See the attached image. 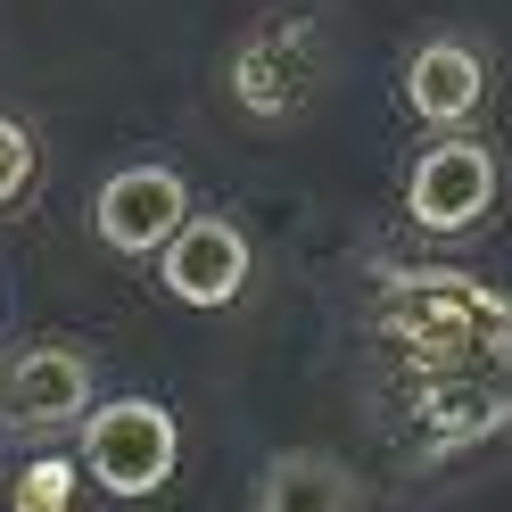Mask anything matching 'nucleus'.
Masks as SVG:
<instances>
[{"instance_id":"nucleus-1","label":"nucleus","mask_w":512,"mask_h":512,"mask_svg":"<svg viewBox=\"0 0 512 512\" xmlns=\"http://www.w3.org/2000/svg\"><path fill=\"white\" fill-rule=\"evenodd\" d=\"M380 331L397 347H413V356H430V364H455V356L512 347V306L488 281H463V273H389Z\"/></svg>"},{"instance_id":"nucleus-2","label":"nucleus","mask_w":512,"mask_h":512,"mask_svg":"<svg viewBox=\"0 0 512 512\" xmlns=\"http://www.w3.org/2000/svg\"><path fill=\"white\" fill-rule=\"evenodd\" d=\"M174 455H182L174 413L149 405V397H116V405L83 413V471L100 479L108 496H157L166 471H174Z\"/></svg>"},{"instance_id":"nucleus-3","label":"nucleus","mask_w":512,"mask_h":512,"mask_svg":"<svg viewBox=\"0 0 512 512\" xmlns=\"http://www.w3.org/2000/svg\"><path fill=\"white\" fill-rule=\"evenodd\" d=\"M413 413H422L430 446H479L512 422V347H488V356H455L446 372H430L413 389Z\"/></svg>"},{"instance_id":"nucleus-4","label":"nucleus","mask_w":512,"mask_h":512,"mask_svg":"<svg viewBox=\"0 0 512 512\" xmlns=\"http://www.w3.org/2000/svg\"><path fill=\"white\" fill-rule=\"evenodd\" d=\"M182 223H190V190H182L174 166H124V174L100 182V199H91V232L116 256H157Z\"/></svg>"},{"instance_id":"nucleus-5","label":"nucleus","mask_w":512,"mask_h":512,"mask_svg":"<svg viewBox=\"0 0 512 512\" xmlns=\"http://www.w3.org/2000/svg\"><path fill=\"white\" fill-rule=\"evenodd\" d=\"M488 207H496V157L479 141L422 149V166H413V182H405V215L422 223V232H471Z\"/></svg>"},{"instance_id":"nucleus-6","label":"nucleus","mask_w":512,"mask_h":512,"mask_svg":"<svg viewBox=\"0 0 512 512\" xmlns=\"http://www.w3.org/2000/svg\"><path fill=\"white\" fill-rule=\"evenodd\" d=\"M157 281H166V298L182 306H232L240 281H248V232L223 215H190L182 232L157 248Z\"/></svg>"},{"instance_id":"nucleus-7","label":"nucleus","mask_w":512,"mask_h":512,"mask_svg":"<svg viewBox=\"0 0 512 512\" xmlns=\"http://www.w3.org/2000/svg\"><path fill=\"white\" fill-rule=\"evenodd\" d=\"M306 91H314V42H306L298 17H281V25H265V34L240 42V58H232V100H240L248 116L290 124V116L306 108Z\"/></svg>"},{"instance_id":"nucleus-8","label":"nucleus","mask_w":512,"mask_h":512,"mask_svg":"<svg viewBox=\"0 0 512 512\" xmlns=\"http://www.w3.org/2000/svg\"><path fill=\"white\" fill-rule=\"evenodd\" d=\"M91 413V356L83 347H25L9 364V422L42 430V422H75Z\"/></svg>"},{"instance_id":"nucleus-9","label":"nucleus","mask_w":512,"mask_h":512,"mask_svg":"<svg viewBox=\"0 0 512 512\" xmlns=\"http://www.w3.org/2000/svg\"><path fill=\"white\" fill-rule=\"evenodd\" d=\"M479 91H488V67L463 42H422L405 58V108L422 124H463L479 108Z\"/></svg>"},{"instance_id":"nucleus-10","label":"nucleus","mask_w":512,"mask_h":512,"mask_svg":"<svg viewBox=\"0 0 512 512\" xmlns=\"http://www.w3.org/2000/svg\"><path fill=\"white\" fill-rule=\"evenodd\" d=\"M256 512H356V471L323 446H290L256 479Z\"/></svg>"},{"instance_id":"nucleus-11","label":"nucleus","mask_w":512,"mask_h":512,"mask_svg":"<svg viewBox=\"0 0 512 512\" xmlns=\"http://www.w3.org/2000/svg\"><path fill=\"white\" fill-rule=\"evenodd\" d=\"M75 463L67 455H42V463H25L17 471V488H9V512H67L75 504Z\"/></svg>"},{"instance_id":"nucleus-12","label":"nucleus","mask_w":512,"mask_h":512,"mask_svg":"<svg viewBox=\"0 0 512 512\" xmlns=\"http://www.w3.org/2000/svg\"><path fill=\"white\" fill-rule=\"evenodd\" d=\"M25 182H34V133H25L17 116H0V207H9Z\"/></svg>"}]
</instances>
